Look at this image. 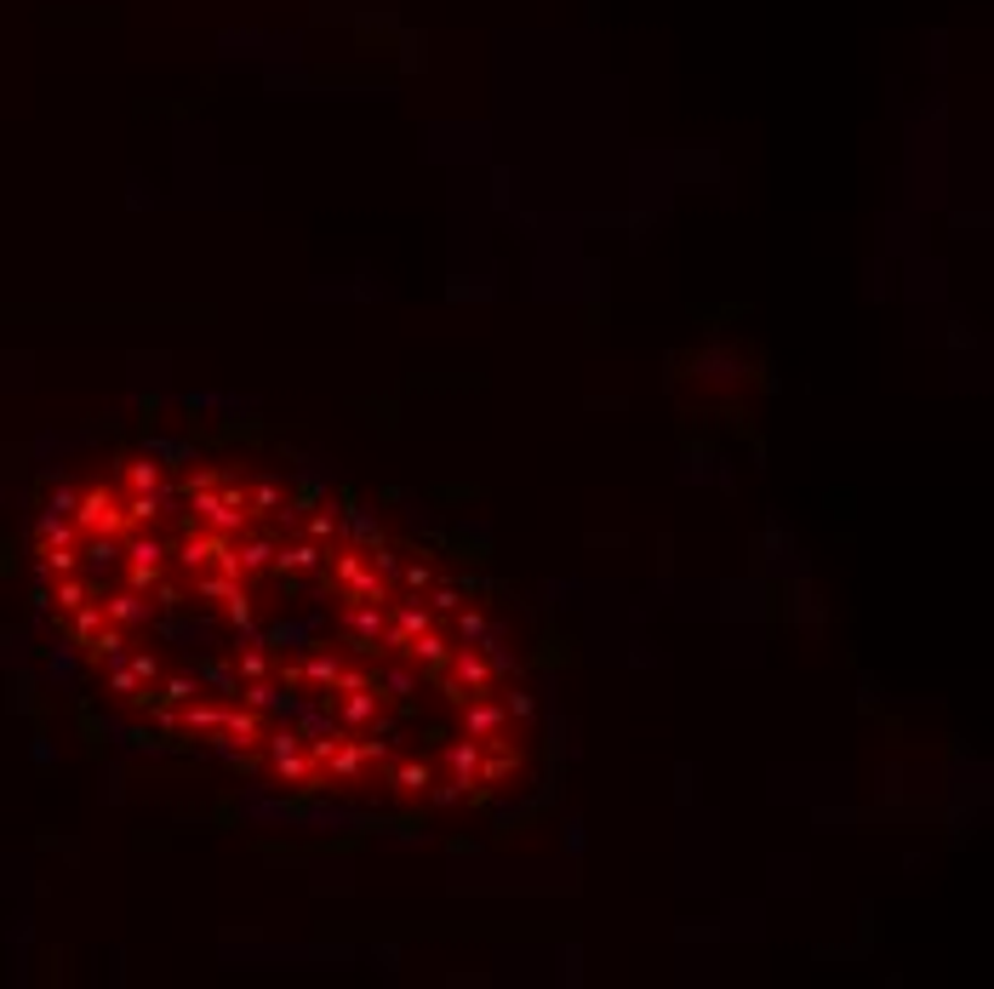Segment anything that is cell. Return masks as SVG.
<instances>
[{
	"mask_svg": "<svg viewBox=\"0 0 994 989\" xmlns=\"http://www.w3.org/2000/svg\"><path fill=\"white\" fill-rule=\"evenodd\" d=\"M70 527L75 532H109V537H121L126 532V509H121V492L115 486H86V492H75V509H70Z\"/></svg>",
	"mask_w": 994,
	"mask_h": 989,
	"instance_id": "cell-1",
	"label": "cell"
},
{
	"mask_svg": "<svg viewBox=\"0 0 994 989\" xmlns=\"http://www.w3.org/2000/svg\"><path fill=\"white\" fill-rule=\"evenodd\" d=\"M440 676H446V687H451V699H458V704H463V699H481V692H492V681H497V676H492V658H486L481 646H458V652L446 658Z\"/></svg>",
	"mask_w": 994,
	"mask_h": 989,
	"instance_id": "cell-2",
	"label": "cell"
},
{
	"mask_svg": "<svg viewBox=\"0 0 994 989\" xmlns=\"http://www.w3.org/2000/svg\"><path fill=\"white\" fill-rule=\"evenodd\" d=\"M263 732H269V727H263L258 709L229 704V709H223V721H218V732H212V744H218V750H258Z\"/></svg>",
	"mask_w": 994,
	"mask_h": 989,
	"instance_id": "cell-3",
	"label": "cell"
},
{
	"mask_svg": "<svg viewBox=\"0 0 994 989\" xmlns=\"http://www.w3.org/2000/svg\"><path fill=\"white\" fill-rule=\"evenodd\" d=\"M121 537H126V544H121V560H126L132 572L166 578V555H172V549L161 544V537H154V532H144V527H126Z\"/></svg>",
	"mask_w": 994,
	"mask_h": 989,
	"instance_id": "cell-4",
	"label": "cell"
},
{
	"mask_svg": "<svg viewBox=\"0 0 994 989\" xmlns=\"http://www.w3.org/2000/svg\"><path fill=\"white\" fill-rule=\"evenodd\" d=\"M504 727H509V709L497 704L492 692H481V699H463V738H474V744H492Z\"/></svg>",
	"mask_w": 994,
	"mask_h": 989,
	"instance_id": "cell-5",
	"label": "cell"
},
{
	"mask_svg": "<svg viewBox=\"0 0 994 989\" xmlns=\"http://www.w3.org/2000/svg\"><path fill=\"white\" fill-rule=\"evenodd\" d=\"M86 601H98V613H103V623H115V629H138V623H149V601L138 595V590H115V595H103V590H92Z\"/></svg>",
	"mask_w": 994,
	"mask_h": 989,
	"instance_id": "cell-6",
	"label": "cell"
},
{
	"mask_svg": "<svg viewBox=\"0 0 994 989\" xmlns=\"http://www.w3.org/2000/svg\"><path fill=\"white\" fill-rule=\"evenodd\" d=\"M229 544H235L229 532H212V527H207V532H195V527H189V537L177 544V560H184L189 572H207V567H218V555L229 549Z\"/></svg>",
	"mask_w": 994,
	"mask_h": 989,
	"instance_id": "cell-7",
	"label": "cell"
},
{
	"mask_svg": "<svg viewBox=\"0 0 994 989\" xmlns=\"http://www.w3.org/2000/svg\"><path fill=\"white\" fill-rule=\"evenodd\" d=\"M383 601H349V613H344V629H349V641L355 646H377V635H383Z\"/></svg>",
	"mask_w": 994,
	"mask_h": 989,
	"instance_id": "cell-8",
	"label": "cell"
},
{
	"mask_svg": "<svg viewBox=\"0 0 994 989\" xmlns=\"http://www.w3.org/2000/svg\"><path fill=\"white\" fill-rule=\"evenodd\" d=\"M400 658L412 664V669H435V676H440V669H446V658H451V646H446V635H440V629L428 623L423 635H412V641H406V652H400Z\"/></svg>",
	"mask_w": 994,
	"mask_h": 989,
	"instance_id": "cell-9",
	"label": "cell"
},
{
	"mask_svg": "<svg viewBox=\"0 0 994 989\" xmlns=\"http://www.w3.org/2000/svg\"><path fill=\"white\" fill-rule=\"evenodd\" d=\"M223 709H229L223 699H207V704L189 699V709H172V715H166V727H184V732H195V738H212L218 721H223Z\"/></svg>",
	"mask_w": 994,
	"mask_h": 989,
	"instance_id": "cell-10",
	"label": "cell"
},
{
	"mask_svg": "<svg viewBox=\"0 0 994 989\" xmlns=\"http://www.w3.org/2000/svg\"><path fill=\"white\" fill-rule=\"evenodd\" d=\"M509 772H521V755H514V744L504 732H497L492 744H481V778L474 783H504Z\"/></svg>",
	"mask_w": 994,
	"mask_h": 989,
	"instance_id": "cell-11",
	"label": "cell"
},
{
	"mask_svg": "<svg viewBox=\"0 0 994 989\" xmlns=\"http://www.w3.org/2000/svg\"><path fill=\"white\" fill-rule=\"evenodd\" d=\"M275 549L269 537H240L235 544V578H258V572H275Z\"/></svg>",
	"mask_w": 994,
	"mask_h": 989,
	"instance_id": "cell-12",
	"label": "cell"
},
{
	"mask_svg": "<svg viewBox=\"0 0 994 989\" xmlns=\"http://www.w3.org/2000/svg\"><path fill=\"white\" fill-rule=\"evenodd\" d=\"M377 715V681L372 687H349L344 704H337V727H366Z\"/></svg>",
	"mask_w": 994,
	"mask_h": 989,
	"instance_id": "cell-13",
	"label": "cell"
},
{
	"mask_svg": "<svg viewBox=\"0 0 994 989\" xmlns=\"http://www.w3.org/2000/svg\"><path fill=\"white\" fill-rule=\"evenodd\" d=\"M298 676L309 687H321V692H337V681H344V658H332V652H309Z\"/></svg>",
	"mask_w": 994,
	"mask_h": 989,
	"instance_id": "cell-14",
	"label": "cell"
},
{
	"mask_svg": "<svg viewBox=\"0 0 994 989\" xmlns=\"http://www.w3.org/2000/svg\"><path fill=\"white\" fill-rule=\"evenodd\" d=\"M161 481H166V475H161V463H154V453L121 463V486H126V492H161Z\"/></svg>",
	"mask_w": 994,
	"mask_h": 989,
	"instance_id": "cell-15",
	"label": "cell"
},
{
	"mask_svg": "<svg viewBox=\"0 0 994 989\" xmlns=\"http://www.w3.org/2000/svg\"><path fill=\"white\" fill-rule=\"evenodd\" d=\"M321 560H326V549H321V544H314V537H309V544L275 549V572H291V578H298V572H314V567H321Z\"/></svg>",
	"mask_w": 994,
	"mask_h": 989,
	"instance_id": "cell-16",
	"label": "cell"
},
{
	"mask_svg": "<svg viewBox=\"0 0 994 989\" xmlns=\"http://www.w3.org/2000/svg\"><path fill=\"white\" fill-rule=\"evenodd\" d=\"M446 767H451V778L474 783V778H481V744H474V738H458V744L446 750Z\"/></svg>",
	"mask_w": 994,
	"mask_h": 989,
	"instance_id": "cell-17",
	"label": "cell"
},
{
	"mask_svg": "<svg viewBox=\"0 0 994 989\" xmlns=\"http://www.w3.org/2000/svg\"><path fill=\"white\" fill-rule=\"evenodd\" d=\"M326 767H332V778H337V783H355L366 761H360V744H355V738H337V750L326 755Z\"/></svg>",
	"mask_w": 994,
	"mask_h": 989,
	"instance_id": "cell-18",
	"label": "cell"
},
{
	"mask_svg": "<svg viewBox=\"0 0 994 989\" xmlns=\"http://www.w3.org/2000/svg\"><path fill=\"white\" fill-rule=\"evenodd\" d=\"M344 601H389V578L372 572V567H360V572L344 583Z\"/></svg>",
	"mask_w": 994,
	"mask_h": 989,
	"instance_id": "cell-19",
	"label": "cell"
},
{
	"mask_svg": "<svg viewBox=\"0 0 994 989\" xmlns=\"http://www.w3.org/2000/svg\"><path fill=\"white\" fill-rule=\"evenodd\" d=\"M195 590H200V601H218V606H223V601H235V595L246 590V578H235V572H218V567H207V578H200V583H195Z\"/></svg>",
	"mask_w": 994,
	"mask_h": 989,
	"instance_id": "cell-20",
	"label": "cell"
},
{
	"mask_svg": "<svg viewBox=\"0 0 994 989\" xmlns=\"http://www.w3.org/2000/svg\"><path fill=\"white\" fill-rule=\"evenodd\" d=\"M246 509H252V515H286V486L281 481H258L252 492H246Z\"/></svg>",
	"mask_w": 994,
	"mask_h": 989,
	"instance_id": "cell-21",
	"label": "cell"
},
{
	"mask_svg": "<svg viewBox=\"0 0 994 989\" xmlns=\"http://www.w3.org/2000/svg\"><path fill=\"white\" fill-rule=\"evenodd\" d=\"M451 618H458V641H463V646H481V641L492 635L481 606H458V613H451Z\"/></svg>",
	"mask_w": 994,
	"mask_h": 989,
	"instance_id": "cell-22",
	"label": "cell"
},
{
	"mask_svg": "<svg viewBox=\"0 0 994 989\" xmlns=\"http://www.w3.org/2000/svg\"><path fill=\"white\" fill-rule=\"evenodd\" d=\"M395 790H400L406 801H418V795L428 790V767H423V761H400V767H395Z\"/></svg>",
	"mask_w": 994,
	"mask_h": 989,
	"instance_id": "cell-23",
	"label": "cell"
},
{
	"mask_svg": "<svg viewBox=\"0 0 994 989\" xmlns=\"http://www.w3.org/2000/svg\"><path fill=\"white\" fill-rule=\"evenodd\" d=\"M240 704L263 715V709H281V692H275V681L263 676V681H246V687H240Z\"/></svg>",
	"mask_w": 994,
	"mask_h": 989,
	"instance_id": "cell-24",
	"label": "cell"
},
{
	"mask_svg": "<svg viewBox=\"0 0 994 989\" xmlns=\"http://www.w3.org/2000/svg\"><path fill=\"white\" fill-rule=\"evenodd\" d=\"M383 692H389L395 704H406V699H412V692H418V676H412V664H395L389 676H383Z\"/></svg>",
	"mask_w": 994,
	"mask_h": 989,
	"instance_id": "cell-25",
	"label": "cell"
},
{
	"mask_svg": "<svg viewBox=\"0 0 994 989\" xmlns=\"http://www.w3.org/2000/svg\"><path fill=\"white\" fill-rule=\"evenodd\" d=\"M337 527H344V537H349V544H360V549H366L372 537H383V532H377V527H372L360 509H344V521H337Z\"/></svg>",
	"mask_w": 994,
	"mask_h": 989,
	"instance_id": "cell-26",
	"label": "cell"
},
{
	"mask_svg": "<svg viewBox=\"0 0 994 989\" xmlns=\"http://www.w3.org/2000/svg\"><path fill=\"white\" fill-rule=\"evenodd\" d=\"M154 687H161V704H166V715H172L177 704H189V699H195V681H189V676H172V681H154ZM166 715H161V721H166Z\"/></svg>",
	"mask_w": 994,
	"mask_h": 989,
	"instance_id": "cell-27",
	"label": "cell"
},
{
	"mask_svg": "<svg viewBox=\"0 0 994 989\" xmlns=\"http://www.w3.org/2000/svg\"><path fill=\"white\" fill-rule=\"evenodd\" d=\"M121 664L132 669V676H138V687H144V692H149L154 681H161V658H154V652H132V658H121Z\"/></svg>",
	"mask_w": 994,
	"mask_h": 989,
	"instance_id": "cell-28",
	"label": "cell"
},
{
	"mask_svg": "<svg viewBox=\"0 0 994 989\" xmlns=\"http://www.w3.org/2000/svg\"><path fill=\"white\" fill-rule=\"evenodd\" d=\"M360 567H366V549H360V544H344V549H337V560H332V578L349 583Z\"/></svg>",
	"mask_w": 994,
	"mask_h": 989,
	"instance_id": "cell-29",
	"label": "cell"
},
{
	"mask_svg": "<svg viewBox=\"0 0 994 989\" xmlns=\"http://www.w3.org/2000/svg\"><path fill=\"white\" fill-rule=\"evenodd\" d=\"M109 692H115V699H144V687H138V676H132V669L115 658L109 664Z\"/></svg>",
	"mask_w": 994,
	"mask_h": 989,
	"instance_id": "cell-30",
	"label": "cell"
},
{
	"mask_svg": "<svg viewBox=\"0 0 994 989\" xmlns=\"http://www.w3.org/2000/svg\"><path fill=\"white\" fill-rule=\"evenodd\" d=\"M240 676H246V681H263V676H269V652H263L258 641L240 646Z\"/></svg>",
	"mask_w": 994,
	"mask_h": 989,
	"instance_id": "cell-31",
	"label": "cell"
},
{
	"mask_svg": "<svg viewBox=\"0 0 994 989\" xmlns=\"http://www.w3.org/2000/svg\"><path fill=\"white\" fill-rule=\"evenodd\" d=\"M423 606H428V613H435V618H451V613H458V606H463V595L451 590V583H440V590H428V595H423Z\"/></svg>",
	"mask_w": 994,
	"mask_h": 989,
	"instance_id": "cell-32",
	"label": "cell"
},
{
	"mask_svg": "<svg viewBox=\"0 0 994 989\" xmlns=\"http://www.w3.org/2000/svg\"><path fill=\"white\" fill-rule=\"evenodd\" d=\"M423 795L435 801V806H451V801H463V795H469V783H463V778H446V783L428 778V790H423Z\"/></svg>",
	"mask_w": 994,
	"mask_h": 989,
	"instance_id": "cell-33",
	"label": "cell"
},
{
	"mask_svg": "<svg viewBox=\"0 0 994 989\" xmlns=\"http://www.w3.org/2000/svg\"><path fill=\"white\" fill-rule=\"evenodd\" d=\"M428 590H435V567L412 560V567H406V595H428Z\"/></svg>",
	"mask_w": 994,
	"mask_h": 989,
	"instance_id": "cell-34",
	"label": "cell"
},
{
	"mask_svg": "<svg viewBox=\"0 0 994 989\" xmlns=\"http://www.w3.org/2000/svg\"><path fill=\"white\" fill-rule=\"evenodd\" d=\"M309 537H314V544H332V537H337V515L314 509V515H309Z\"/></svg>",
	"mask_w": 994,
	"mask_h": 989,
	"instance_id": "cell-35",
	"label": "cell"
},
{
	"mask_svg": "<svg viewBox=\"0 0 994 989\" xmlns=\"http://www.w3.org/2000/svg\"><path fill=\"white\" fill-rule=\"evenodd\" d=\"M223 613H229L235 629H252V601H246V590H240L235 601H223Z\"/></svg>",
	"mask_w": 994,
	"mask_h": 989,
	"instance_id": "cell-36",
	"label": "cell"
},
{
	"mask_svg": "<svg viewBox=\"0 0 994 989\" xmlns=\"http://www.w3.org/2000/svg\"><path fill=\"white\" fill-rule=\"evenodd\" d=\"M504 709L514 715V721H532V709H537V704H532V692H509V699H504Z\"/></svg>",
	"mask_w": 994,
	"mask_h": 989,
	"instance_id": "cell-37",
	"label": "cell"
},
{
	"mask_svg": "<svg viewBox=\"0 0 994 989\" xmlns=\"http://www.w3.org/2000/svg\"><path fill=\"white\" fill-rule=\"evenodd\" d=\"M383 755H389V738H383V732L360 738V761H383Z\"/></svg>",
	"mask_w": 994,
	"mask_h": 989,
	"instance_id": "cell-38",
	"label": "cell"
},
{
	"mask_svg": "<svg viewBox=\"0 0 994 989\" xmlns=\"http://www.w3.org/2000/svg\"><path fill=\"white\" fill-rule=\"evenodd\" d=\"M218 486H223L218 469H200V475H189V492H218Z\"/></svg>",
	"mask_w": 994,
	"mask_h": 989,
	"instance_id": "cell-39",
	"label": "cell"
}]
</instances>
